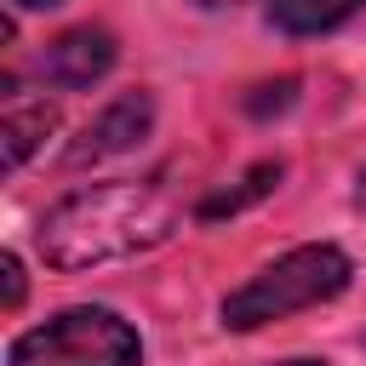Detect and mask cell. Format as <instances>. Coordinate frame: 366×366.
Wrapping results in <instances>:
<instances>
[{
	"label": "cell",
	"instance_id": "cell-1",
	"mask_svg": "<svg viewBox=\"0 0 366 366\" xmlns=\"http://www.w3.org/2000/svg\"><path fill=\"white\" fill-rule=\"evenodd\" d=\"M183 229V212L149 183H86L40 217V257L63 274L160 252Z\"/></svg>",
	"mask_w": 366,
	"mask_h": 366
},
{
	"label": "cell",
	"instance_id": "cell-2",
	"mask_svg": "<svg viewBox=\"0 0 366 366\" xmlns=\"http://www.w3.org/2000/svg\"><path fill=\"white\" fill-rule=\"evenodd\" d=\"M355 263L343 246L320 240V246H292L286 257H274L269 269H257L240 292L223 297V326L229 332H257L269 320H286L297 309H315V303H332L343 286H349Z\"/></svg>",
	"mask_w": 366,
	"mask_h": 366
},
{
	"label": "cell",
	"instance_id": "cell-3",
	"mask_svg": "<svg viewBox=\"0 0 366 366\" xmlns=\"http://www.w3.org/2000/svg\"><path fill=\"white\" fill-rule=\"evenodd\" d=\"M11 366H143V337L114 309H63L11 343Z\"/></svg>",
	"mask_w": 366,
	"mask_h": 366
},
{
	"label": "cell",
	"instance_id": "cell-4",
	"mask_svg": "<svg viewBox=\"0 0 366 366\" xmlns=\"http://www.w3.org/2000/svg\"><path fill=\"white\" fill-rule=\"evenodd\" d=\"M114 57H120L114 34L86 23V29L57 34V40L40 51V74H46L51 86H63V92H80V86H97V80L114 69Z\"/></svg>",
	"mask_w": 366,
	"mask_h": 366
},
{
	"label": "cell",
	"instance_id": "cell-5",
	"mask_svg": "<svg viewBox=\"0 0 366 366\" xmlns=\"http://www.w3.org/2000/svg\"><path fill=\"white\" fill-rule=\"evenodd\" d=\"M149 126H154V97H149V92H126V97H114V103L80 132V143L69 149V166L126 154V149H137V143L149 137Z\"/></svg>",
	"mask_w": 366,
	"mask_h": 366
},
{
	"label": "cell",
	"instance_id": "cell-6",
	"mask_svg": "<svg viewBox=\"0 0 366 366\" xmlns=\"http://www.w3.org/2000/svg\"><path fill=\"white\" fill-rule=\"evenodd\" d=\"M366 0H269V17H274V29H286V34H326V29H337L343 17H355Z\"/></svg>",
	"mask_w": 366,
	"mask_h": 366
},
{
	"label": "cell",
	"instance_id": "cell-7",
	"mask_svg": "<svg viewBox=\"0 0 366 366\" xmlns=\"http://www.w3.org/2000/svg\"><path fill=\"white\" fill-rule=\"evenodd\" d=\"M274 183H280V160H257V166H252L240 183H229V189L206 194V200H200V217H206V223H217V217H234V212H246L252 200H263Z\"/></svg>",
	"mask_w": 366,
	"mask_h": 366
},
{
	"label": "cell",
	"instance_id": "cell-8",
	"mask_svg": "<svg viewBox=\"0 0 366 366\" xmlns=\"http://www.w3.org/2000/svg\"><path fill=\"white\" fill-rule=\"evenodd\" d=\"M57 126V109L51 103H34V109H6V120H0V137H6V166H23L34 149H40V137Z\"/></svg>",
	"mask_w": 366,
	"mask_h": 366
},
{
	"label": "cell",
	"instance_id": "cell-9",
	"mask_svg": "<svg viewBox=\"0 0 366 366\" xmlns=\"http://www.w3.org/2000/svg\"><path fill=\"white\" fill-rule=\"evenodd\" d=\"M297 103V80L286 74V80H274V86H257L252 97H246V109L257 114V120H269V114H280V109H292Z\"/></svg>",
	"mask_w": 366,
	"mask_h": 366
},
{
	"label": "cell",
	"instance_id": "cell-10",
	"mask_svg": "<svg viewBox=\"0 0 366 366\" xmlns=\"http://www.w3.org/2000/svg\"><path fill=\"white\" fill-rule=\"evenodd\" d=\"M0 274H6V309H17L23 303V263H17V252L0 257Z\"/></svg>",
	"mask_w": 366,
	"mask_h": 366
},
{
	"label": "cell",
	"instance_id": "cell-11",
	"mask_svg": "<svg viewBox=\"0 0 366 366\" xmlns=\"http://www.w3.org/2000/svg\"><path fill=\"white\" fill-rule=\"evenodd\" d=\"M355 206L366 212V172H360V189H355Z\"/></svg>",
	"mask_w": 366,
	"mask_h": 366
},
{
	"label": "cell",
	"instance_id": "cell-12",
	"mask_svg": "<svg viewBox=\"0 0 366 366\" xmlns=\"http://www.w3.org/2000/svg\"><path fill=\"white\" fill-rule=\"evenodd\" d=\"M11 6H23V11H34V6H57V0H11Z\"/></svg>",
	"mask_w": 366,
	"mask_h": 366
},
{
	"label": "cell",
	"instance_id": "cell-13",
	"mask_svg": "<svg viewBox=\"0 0 366 366\" xmlns=\"http://www.w3.org/2000/svg\"><path fill=\"white\" fill-rule=\"evenodd\" d=\"M194 6H240V0H194Z\"/></svg>",
	"mask_w": 366,
	"mask_h": 366
},
{
	"label": "cell",
	"instance_id": "cell-14",
	"mask_svg": "<svg viewBox=\"0 0 366 366\" xmlns=\"http://www.w3.org/2000/svg\"><path fill=\"white\" fill-rule=\"evenodd\" d=\"M286 366H326V360H286Z\"/></svg>",
	"mask_w": 366,
	"mask_h": 366
}]
</instances>
